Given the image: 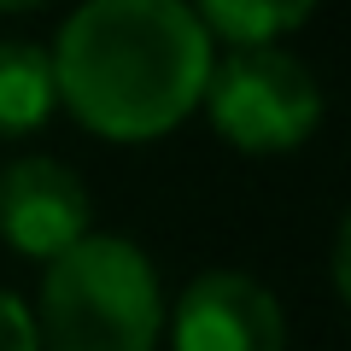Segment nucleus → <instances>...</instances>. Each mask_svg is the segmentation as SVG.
<instances>
[{
    "label": "nucleus",
    "mask_w": 351,
    "mask_h": 351,
    "mask_svg": "<svg viewBox=\"0 0 351 351\" xmlns=\"http://www.w3.org/2000/svg\"><path fill=\"white\" fill-rule=\"evenodd\" d=\"M53 88L106 135H158L199 100L211 36L182 0H88L64 18Z\"/></svg>",
    "instance_id": "1"
},
{
    "label": "nucleus",
    "mask_w": 351,
    "mask_h": 351,
    "mask_svg": "<svg viewBox=\"0 0 351 351\" xmlns=\"http://www.w3.org/2000/svg\"><path fill=\"white\" fill-rule=\"evenodd\" d=\"M53 351H152L158 276L123 234H82L59 252L41 287V328Z\"/></svg>",
    "instance_id": "2"
},
{
    "label": "nucleus",
    "mask_w": 351,
    "mask_h": 351,
    "mask_svg": "<svg viewBox=\"0 0 351 351\" xmlns=\"http://www.w3.org/2000/svg\"><path fill=\"white\" fill-rule=\"evenodd\" d=\"M199 94H211L217 129L228 141H240V147H252V152L304 141V129L322 112V88H316L311 64L293 59L287 47H269V41H258V47H228L205 71Z\"/></svg>",
    "instance_id": "3"
},
{
    "label": "nucleus",
    "mask_w": 351,
    "mask_h": 351,
    "mask_svg": "<svg viewBox=\"0 0 351 351\" xmlns=\"http://www.w3.org/2000/svg\"><path fill=\"white\" fill-rule=\"evenodd\" d=\"M176 351H281V304L240 269H205L176 304Z\"/></svg>",
    "instance_id": "4"
},
{
    "label": "nucleus",
    "mask_w": 351,
    "mask_h": 351,
    "mask_svg": "<svg viewBox=\"0 0 351 351\" xmlns=\"http://www.w3.org/2000/svg\"><path fill=\"white\" fill-rule=\"evenodd\" d=\"M0 234L29 258H59L88 234L82 176L59 158H18L0 170Z\"/></svg>",
    "instance_id": "5"
},
{
    "label": "nucleus",
    "mask_w": 351,
    "mask_h": 351,
    "mask_svg": "<svg viewBox=\"0 0 351 351\" xmlns=\"http://www.w3.org/2000/svg\"><path fill=\"white\" fill-rule=\"evenodd\" d=\"M53 59L36 41L0 36V129H36L53 106Z\"/></svg>",
    "instance_id": "6"
},
{
    "label": "nucleus",
    "mask_w": 351,
    "mask_h": 351,
    "mask_svg": "<svg viewBox=\"0 0 351 351\" xmlns=\"http://www.w3.org/2000/svg\"><path fill=\"white\" fill-rule=\"evenodd\" d=\"M311 12L304 0H205L199 12V24H205V36H228V47H258V41H269V36H281L287 24H299V18Z\"/></svg>",
    "instance_id": "7"
},
{
    "label": "nucleus",
    "mask_w": 351,
    "mask_h": 351,
    "mask_svg": "<svg viewBox=\"0 0 351 351\" xmlns=\"http://www.w3.org/2000/svg\"><path fill=\"white\" fill-rule=\"evenodd\" d=\"M0 351H36V322L12 293H0Z\"/></svg>",
    "instance_id": "8"
}]
</instances>
